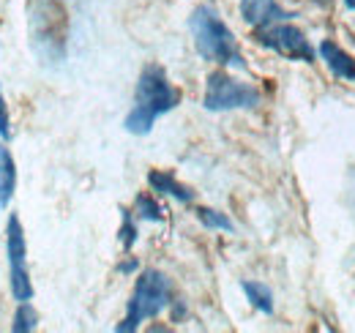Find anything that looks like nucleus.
Listing matches in <instances>:
<instances>
[{"label":"nucleus","mask_w":355,"mask_h":333,"mask_svg":"<svg viewBox=\"0 0 355 333\" xmlns=\"http://www.w3.org/2000/svg\"><path fill=\"white\" fill-rule=\"evenodd\" d=\"M167 306H170V282L159 271H145L137 279V287H134V295L132 300H129L126 320L118 325V331L121 333L137 331L139 323L162 314Z\"/></svg>","instance_id":"3"},{"label":"nucleus","mask_w":355,"mask_h":333,"mask_svg":"<svg viewBox=\"0 0 355 333\" xmlns=\"http://www.w3.org/2000/svg\"><path fill=\"white\" fill-rule=\"evenodd\" d=\"M0 137H3V139H8V137H11V123H8V112H6L3 93H0Z\"/></svg>","instance_id":"16"},{"label":"nucleus","mask_w":355,"mask_h":333,"mask_svg":"<svg viewBox=\"0 0 355 333\" xmlns=\"http://www.w3.org/2000/svg\"><path fill=\"white\" fill-rule=\"evenodd\" d=\"M320 55H322L325 66H328L336 77H342V80H355V60L345 49H339L334 42H322L320 44Z\"/></svg>","instance_id":"8"},{"label":"nucleus","mask_w":355,"mask_h":333,"mask_svg":"<svg viewBox=\"0 0 355 333\" xmlns=\"http://www.w3.org/2000/svg\"><path fill=\"white\" fill-rule=\"evenodd\" d=\"M33 328H36V314H33V309L28 303H22L19 311L14 314V331L25 333V331H33Z\"/></svg>","instance_id":"14"},{"label":"nucleus","mask_w":355,"mask_h":333,"mask_svg":"<svg viewBox=\"0 0 355 333\" xmlns=\"http://www.w3.org/2000/svg\"><path fill=\"white\" fill-rule=\"evenodd\" d=\"M14 189H17V166H14L8 148L0 145V208H8Z\"/></svg>","instance_id":"9"},{"label":"nucleus","mask_w":355,"mask_h":333,"mask_svg":"<svg viewBox=\"0 0 355 333\" xmlns=\"http://www.w3.org/2000/svg\"><path fill=\"white\" fill-rule=\"evenodd\" d=\"M197 219H200L208 230H224V232H232V230H235L232 221H230L224 213H219V210H214V208H200L197 210Z\"/></svg>","instance_id":"12"},{"label":"nucleus","mask_w":355,"mask_h":333,"mask_svg":"<svg viewBox=\"0 0 355 333\" xmlns=\"http://www.w3.org/2000/svg\"><path fill=\"white\" fill-rule=\"evenodd\" d=\"M6 254H8V279H11V295L19 300V303H28L33 298V287H31V279H28V271H25V235H22V227H19V219L11 216L8 219V230H6Z\"/></svg>","instance_id":"5"},{"label":"nucleus","mask_w":355,"mask_h":333,"mask_svg":"<svg viewBox=\"0 0 355 333\" xmlns=\"http://www.w3.org/2000/svg\"><path fill=\"white\" fill-rule=\"evenodd\" d=\"M260 93L252 85H243L232 77H227L222 71L208 77V87H205V110L211 112H224V110H252L257 107Z\"/></svg>","instance_id":"4"},{"label":"nucleus","mask_w":355,"mask_h":333,"mask_svg":"<svg viewBox=\"0 0 355 333\" xmlns=\"http://www.w3.org/2000/svg\"><path fill=\"white\" fill-rule=\"evenodd\" d=\"M148 183H150L156 191L170 194V197H175L180 203H191V200H194V194H191L186 186H180L170 172H150V175H148Z\"/></svg>","instance_id":"10"},{"label":"nucleus","mask_w":355,"mask_h":333,"mask_svg":"<svg viewBox=\"0 0 355 333\" xmlns=\"http://www.w3.org/2000/svg\"><path fill=\"white\" fill-rule=\"evenodd\" d=\"M241 14H243V19H246L252 28H257V31L293 17V14H287L284 8H279L276 0H241Z\"/></svg>","instance_id":"7"},{"label":"nucleus","mask_w":355,"mask_h":333,"mask_svg":"<svg viewBox=\"0 0 355 333\" xmlns=\"http://www.w3.org/2000/svg\"><path fill=\"white\" fill-rule=\"evenodd\" d=\"M191 36L197 44V52L211 60V63H222V66H243V58L238 52L235 36L230 33V28L219 19V14L211 6H200L191 14Z\"/></svg>","instance_id":"2"},{"label":"nucleus","mask_w":355,"mask_h":333,"mask_svg":"<svg viewBox=\"0 0 355 333\" xmlns=\"http://www.w3.org/2000/svg\"><path fill=\"white\" fill-rule=\"evenodd\" d=\"M121 241H123V246H126V249H132L134 246V224H132V213H129V210H123V230H121Z\"/></svg>","instance_id":"15"},{"label":"nucleus","mask_w":355,"mask_h":333,"mask_svg":"<svg viewBox=\"0 0 355 333\" xmlns=\"http://www.w3.org/2000/svg\"><path fill=\"white\" fill-rule=\"evenodd\" d=\"M257 42L268 49H273V52H279V55H284V58H290V60H304V63L314 60V52H311L306 36L293 25H279L276 22V25L260 28Z\"/></svg>","instance_id":"6"},{"label":"nucleus","mask_w":355,"mask_h":333,"mask_svg":"<svg viewBox=\"0 0 355 333\" xmlns=\"http://www.w3.org/2000/svg\"><path fill=\"white\" fill-rule=\"evenodd\" d=\"M243 292H246V298L252 300V306H254V309H260V311H266V314L273 311V295H270V290H268L266 284L243 282Z\"/></svg>","instance_id":"11"},{"label":"nucleus","mask_w":355,"mask_h":333,"mask_svg":"<svg viewBox=\"0 0 355 333\" xmlns=\"http://www.w3.org/2000/svg\"><path fill=\"white\" fill-rule=\"evenodd\" d=\"M137 213H139V219H145V221H164V210L159 208V203H153L150 197H137Z\"/></svg>","instance_id":"13"},{"label":"nucleus","mask_w":355,"mask_h":333,"mask_svg":"<svg viewBox=\"0 0 355 333\" xmlns=\"http://www.w3.org/2000/svg\"><path fill=\"white\" fill-rule=\"evenodd\" d=\"M178 104V93L173 85L167 83V74L162 66H145L137 83V96H134V110L126 118V131L132 134H148L156 118L170 112Z\"/></svg>","instance_id":"1"},{"label":"nucleus","mask_w":355,"mask_h":333,"mask_svg":"<svg viewBox=\"0 0 355 333\" xmlns=\"http://www.w3.org/2000/svg\"><path fill=\"white\" fill-rule=\"evenodd\" d=\"M345 6H347V8H355V0H345Z\"/></svg>","instance_id":"17"}]
</instances>
